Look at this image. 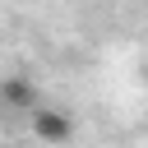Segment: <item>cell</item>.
I'll list each match as a JSON object with an SVG mask.
<instances>
[{
  "label": "cell",
  "instance_id": "1",
  "mask_svg": "<svg viewBox=\"0 0 148 148\" xmlns=\"http://www.w3.org/2000/svg\"><path fill=\"white\" fill-rule=\"evenodd\" d=\"M32 134L42 143H69L74 139V116L60 106H37L32 111Z\"/></svg>",
  "mask_w": 148,
  "mask_h": 148
},
{
  "label": "cell",
  "instance_id": "2",
  "mask_svg": "<svg viewBox=\"0 0 148 148\" xmlns=\"http://www.w3.org/2000/svg\"><path fill=\"white\" fill-rule=\"evenodd\" d=\"M0 102L14 111H37V88L23 74H9V79H0Z\"/></svg>",
  "mask_w": 148,
  "mask_h": 148
},
{
  "label": "cell",
  "instance_id": "3",
  "mask_svg": "<svg viewBox=\"0 0 148 148\" xmlns=\"http://www.w3.org/2000/svg\"><path fill=\"white\" fill-rule=\"evenodd\" d=\"M0 111H5V102H0Z\"/></svg>",
  "mask_w": 148,
  "mask_h": 148
}]
</instances>
